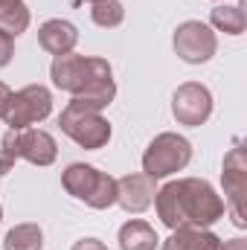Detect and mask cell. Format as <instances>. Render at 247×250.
Wrapping results in <instances>:
<instances>
[{
	"label": "cell",
	"mask_w": 247,
	"mask_h": 250,
	"mask_svg": "<svg viewBox=\"0 0 247 250\" xmlns=\"http://www.w3.org/2000/svg\"><path fill=\"white\" fill-rule=\"evenodd\" d=\"M154 207L160 221L169 230L178 227H209L224 215V201L206 181L181 178L169 181L154 195Z\"/></svg>",
	"instance_id": "6da1fadb"
},
{
	"label": "cell",
	"mask_w": 247,
	"mask_h": 250,
	"mask_svg": "<svg viewBox=\"0 0 247 250\" xmlns=\"http://www.w3.org/2000/svg\"><path fill=\"white\" fill-rule=\"evenodd\" d=\"M53 84L70 93L79 102H87L93 108H108L117 96V84H114V73L111 64L105 59H93V56H56V62L50 67Z\"/></svg>",
	"instance_id": "7a4b0ae2"
},
{
	"label": "cell",
	"mask_w": 247,
	"mask_h": 250,
	"mask_svg": "<svg viewBox=\"0 0 247 250\" xmlns=\"http://www.w3.org/2000/svg\"><path fill=\"white\" fill-rule=\"evenodd\" d=\"M64 189L84 201L93 209H108L111 204H117V178H111L108 172H99L96 166L87 163H70L62 175Z\"/></svg>",
	"instance_id": "3957f363"
},
{
	"label": "cell",
	"mask_w": 247,
	"mask_h": 250,
	"mask_svg": "<svg viewBox=\"0 0 247 250\" xmlns=\"http://www.w3.org/2000/svg\"><path fill=\"white\" fill-rule=\"evenodd\" d=\"M59 125L73 143H79L82 148H90V151L108 146V140H111V123L102 117V111L87 102H79V99H73L62 111Z\"/></svg>",
	"instance_id": "277c9868"
},
{
	"label": "cell",
	"mask_w": 247,
	"mask_h": 250,
	"mask_svg": "<svg viewBox=\"0 0 247 250\" xmlns=\"http://www.w3.org/2000/svg\"><path fill=\"white\" fill-rule=\"evenodd\" d=\"M189 160H192V143L181 134L166 131V134H157L148 143V148L143 154V172L148 178L160 181V178H169V175L181 172Z\"/></svg>",
	"instance_id": "5b68a950"
},
{
	"label": "cell",
	"mask_w": 247,
	"mask_h": 250,
	"mask_svg": "<svg viewBox=\"0 0 247 250\" xmlns=\"http://www.w3.org/2000/svg\"><path fill=\"white\" fill-rule=\"evenodd\" d=\"M53 111V96L44 84H29L9 96V105L3 111V123L9 128H32L35 123H44Z\"/></svg>",
	"instance_id": "8992f818"
},
{
	"label": "cell",
	"mask_w": 247,
	"mask_h": 250,
	"mask_svg": "<svg viewBox=\"0 0 247 250\" xmlns=\"http://www.w3.org/2000/svg\"><path fill=\"white\" fill-rule=\"evenodd\" d=\"M3 151L15 160L23 157L35 166H50L59 154V146L53 134L41 128H9V134L3 137Z\"/></svg>",
	"instance_id": "52a82bcc"
},
{
	"label": "cell",
	"mask_w": 247,
	"mask_h": 250,
	"mask_svg": "<svg viewBox=\"0 0 247 250\" xmlns=\"http://www.w3.org/2000/svg\"><path fill=\"white\" fill-rule=\"evenodd\" d=\"M221 181H224V198H227V207H230V218L236 227H247L245 218V198H247V157L242 143H236L227 157H224V172H221Z\"/></svg>",
	"instance_id": "ba28073f"
},
{
	"label": "cell",
	"mask_w": 247,
	"mask_h": 250,
	"mask_svg": "<svg viewBox=\"0 0 247 250\" xmlns=\"http://www.w3.org/2000/svg\"><path fill=\"white\" fill-rule=\"evenodd\" d=\"M218 50V38L215 32L201 23V21H186L175 29V53L186 64H204L209 62Z\"/></svg>",
	"instance_id": "9c48e42d"
},
{
	"label": "cell",
	"mask_w": 247,
	"mask_h": 250,
	"mask_svg": "<svg viewBox=\"0 0 247 250\" xmlns=\"http://www.w3.org/2000/svg\"><path fill=\"white\" fill-rule=\"evenodd\" d=\"M172 114L181 125H204L212 114V93L198 82H186L172 96Z\"/></svg>",
	"instance_id": "30bf717a"
},
{
	"label": "cell",
	"mask_w": 247,
	"mask_h": 250,
	"mask_svg": "<svg viewBox=\"0 0 247 250\" xmlns=\"http://www.w3.org/2000/svg\"><path fill=\"white\" fill-rule=\"evenodd\" d=\"M157 195V181L143 175H125L117 181V204L123 207L125 212H143L154 204Z\"/></svg>",
	"instance_id": "8fae6325"
},
{
	"label": "cell",
	"mask_w": 247,
	"mask_h": 250,
	"mask_svg": "<svg viewBox=\"0 0 247 250\" xmlns=\"http://www.w3.org/2000/svg\"><path fill=\"white\" fill-rule=\"evenodd\" d=\"M76 41H79V29H76L70 21H62V18L47 21V23L38 29V44H41L47 53H53V56H67V53H73Z\"/></svg>",
	"instance_id": "7c38bea8"
},
{
	"label": "cell",
	"mask_w": 247,
	"mask_h": 250,
	"mask_svg": "<svg viewBox=\"0 0 247 250\" xmlns=\"http://www.w3.org/2000/svg\"><path fill=\"white\" fill-rule=\"evenodd\" d=\"M163 250H221V239L206 227H178L163 242Z\"/></svg>",
	"instance_id": "4fadbf2b"
},
{
	"label": "cell",
	"mask_w": 247,
	"mask_h": 250,
	"mask_svg": "<svg viewBox=\"0 0 247 250\" xmlns=\"http://www.w3.org/2000/svg\"><path fill=\"white\" fill-rule=\"evenodd\" d=\"M157 245H160V239H157L154 227L140 218H131L128 224L120 227V248L123 250H154Z\"/></svg>",
	"instance_id": "5bb4252c"
},
{
	"label": "cell",
	"mask_w": 247,
	"mask_h": 250,
	"mask_svg": "<svg viewBox=\"0 0 247 250\" xmlns=\"http://www.w3.org/2000/svg\"><path fill=\"white\" fill-rule=\"evenodd\" d=\"M29 26V9L23 0H0V29L9 32L12 38L26 32Z\"/></svg>",
	"instance_id": "9a60e30c"
},
{
	"label": "cell",
	"mask_w": 247,
	"mask_h": 250,
	"mask_svg": "<svg viewBox=\"0 0 247 250\" xmlns=\"http://www.w3.org/2000/svg\"><path fill=\"white\" fill-rule=\"evenodd\" d=\"M209 21H212L215 29H221V32H227V35H242L245 26H247L245 6H242V3H239V6H227V3H221V6L212 9Z\"/></svg>",
	"instance_id": "2e32d148"
},
{
	"label": "cell",
	"mask_w": 247,
	"mask_h": 250,
	"mask_svg": "<svg viewBox=\"0 0 247 250\" xmlns=\"http://www.w3.org/2000/svg\"><path fill=\"white\" fill-rule=\"evenodd\" d=\"M44 248V233L38 224H18L6 233L3 250H41Z\"/></svg>",
	"instance_id": "e0dca14e"
},
{
	"label": "cell",
	"mask_w": 247,
	"mask_h": 250,
	"mask_svg": "<svg viewBox=\"0 0 247 250\" xmlns=\"http://www.w3.org/2000/svg\"><path fill=\"white\" fill-rule=\"evenodd\" d=\"M90 18L96 26L102 29H114L120 26L125 18V9L120 0H90Z\"/></svg>",
	"instance_id": "ac0fdd59"
},
{
	"label": "cell",
	"mask_w": 247,
	"mask_h": 250,
	"mask_svg": "<svg viewBox=\"0 0 247 250\" xmlns=\"http://www.w3.org/2000/svg\"><path fill=\"white\" fill-rule=\"evenodd\" d=\"M12 56H15V38L0 29V67H6L12 62Z\"/></svg>",
	"instance_id": "d6986e66"
},
{
	"label": "cell",
	"mask_w": 247,
	"mask_h": 250,
	"mask_svg": "<svg viewBox=\"0 0 247 250\" xmlns=\"http://www.w3.org/2000/svg\"><path fill=\"white\" fill-rule=\"evenodd\" d=\"M73 250H108V245L99 242V239H79V242L73 245Z\"/></svg>",
	"instance_id": "ffe728a7"
},
{
	"label": "cell",
	"mask_w": 247,
	"mask_h": 250,
	"mask_svg": "<svg viewBox=\"0 0 247 250\" xmlns=\"http://www.w3.org/2000/svg\"><path fill=\"white\" fill-rule=\"evenodd\" d=\"M12 166H15V157H9V154L0 148V178H3V175H9V172H12Z\"/></svg>",
	"instance_id": "44dd1931"
},
{
	"label": "cell",
	"mask_w": 247,
	"mask_h": 250,
	"mask_svg": "<svg viewBox=\"0 0 247 250\" xmlns=\"http://www.w3.org/2000/svg\"><path fill=\"white\" fill-rule=\"evenodd\" d=\"M221 250H247L245 239H230V242H221Z\"/></svg>",
	"instance_id": "7402d4cb"
},
{
	"label": "cell",
	"mask_w": 247,
	"mask_h": 250,
	"mask_svg": "<svg viewBox=\"0 0 247 250\" xmlns=\"http://www.w3.org/2000/svg\"><path fill=\"white\" fill-rule=\"evenodd\" d=\"M9 96H12V90L0 82V117H3V111H6V105H9Z\"/></svg>",
	"instance_id": "603a6c76"
},
{
	"label": "cell",
	"mask_w": 247,
	"mask_h": 250,
	"mask_svg": "<svg viewBox=\"0 0 247 250\" xmlns=\"http://www.w3.org/2000/svg\"><path fill=\"white\" fill-rule=\"evenodd\" d=\"M0 221H3V207H0Z\"/></svg>",
	"instance_id": "cb8c5ba5"
},
{
	"label": "cell",
	"mask_w": 247,
	"mask_h": 250,
	"mask_svg": "<svg viewBox=\"0 0 247 250\" xmlns=\"http://www.w3.org/2000/svg\"><path fill=\"white\" fill-rule=\"evenodd\" d=\"M87 3H90V0H87Z\"/></svg>",
	"instance_id": "d4e9b609"
}]
</instances>
